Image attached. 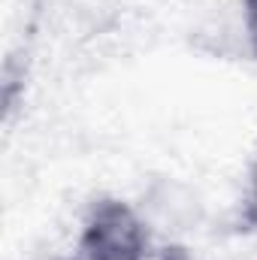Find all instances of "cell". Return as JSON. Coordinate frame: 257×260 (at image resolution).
<instances>
[{
	"label": "cell",
	"mask_w": 257,
	"mask_h": 260,
	"mask_svg": "<svg viewBox=\"0 0 257 260\" xmlns=\"http://www.w3.org/2000/svg\"><path fill=\"white\" fill-rule=\"evenodd\" d=\"M160 260H194L182 245H167L164 251H160Z\"/></svg>",
	"instance_id": "4"
},
{
	"label": "cell",
	"mask_w": 257,
	"mask_h": 260,
	"mask_svg": "<svg viewBox=\"0 0 257 260\" xmlns=\"http://www.w3.org/2000/svg\"><path fill=\"white\" fill-rule=\"evenodd\" d=\"M55 260H85V257H55Z\"/></svg>",
	"instance_id": "5"
},
{
	"label": "cell",
	"mask_w": 257,
	"mask_h": 260,
	"mask_svg": "<svg viewBox=\"0 0 257 260\" xmlns=\"http://www.w3.org/2000/svg\"><path fill=\"white\" fill-rule=\"evenodd\" d=\"M242 15H245V34H248V46L257 58V0H242Z\"/></svg>",
	"instance_id": "3"
},
{
	"label": "cell",
	"mask_w": 257,
	"mask_h": 260,
	"mask_svg": "<svg viewBox=\"0 0 257 260\" xmlns=\"http://www.w3.org/2000/svg\"><path fill=\"white\" fill-rule=\"evenodd\" d=\"M79 251L85 260H145L148 230L130 203L100 197L85 215Z\"/></svg>",
	"instance_id": "1"
},
{
	"label": "cell",
	"mask_w": 257,
	"mask_h": 260,
	"mask_svg": "<svg viewBox=\"0 0 257 260\" xmlns=\"http://www.w3.org/2000/svg\"><path fill=\"white\" fill-rule=\"evenodd\" d=\"M239 230L242 233H254L257 236V157L248 170V185H245V194L239 203Z\"/></svg>",
	"instance_id": "2"
}]
</instances>
